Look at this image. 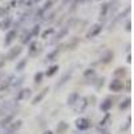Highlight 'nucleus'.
<instances>
[{
	"label": "nucleus",
	"mask_w": 134,
	"mask_h": 134,
	"mask_svg": "<svg viewBox=\"0 0 134 134\" xmlns=\"http://www.w3.org/2000/svg\"><path fill=\"white\" fill-rule=\"evenodd\" d=\"M74 124H75L76 130H78V131H81V133L87 131L88 129H91V126H93L91 119H90V118H87V117H78V118L75 119Z\"/></svg>",
	"instance_id": "1"
},
{
	"label": "nucleus",
	"mask_w": 134,
	"mask_h": 134,
	"mask_svg": "<svg viewBox=\"0 0 134 134\" xmlns=\"http://www.w3.org/2000/svg\"><path fill=\"white\" fill-rule=\"evenodd\" d=\"M102 31H103V24L102 23H95L86 32V39H88V40L94 39V38H97L99 35V34H102Z\"/></svg>",
	"instance_id": "2"
},
{
	"label": "nucleus",
	"mask_w": 134,
	"mask_h": 134,
	"mask_svg": "<svg viewBox=\"0 0 134 134\" xmlns=\"http://www.w3.org/2000/svg\"><path fill=\"white\" fill-rule=\"evenodd\" d=\"M18 36H19V31H18L16 28H9V30L5 32V36H4V40H3L4 47L11 46V44L16 40Z\"/></svg>",
	"instance_id": "3"
},
{
	"label": "nucleus",
	"mask_w": 134,
	"mask_h": 134,
	"mask_svg": "<svg viewBox=\"0 0 134 134\" xmlns=\"http://www.w3.org/2000/svg\"><path fill=\"white\" fill-rule=\"evenodd\" d=\"M32 97V90L30 87H20L18 93H16V97H15V102H21V100H27Z\"/></svg>",
	"instance_id": "4"
},
{
	"label": "nucleus",
	"mask_w": 134,
	"mask_h": 134,
	"mask_svg": "<svg viewBox=\"0 0 134 134\" xmlns=\"http://www.w3.org/2000/svg\"><path fill=\"white\" fill-rule=\"evenodd\" d=\"M90 106V103H88V98L87 97H79V99H78V102L72 106L74 110H75V113H85V110Z\"/></svg>",
	"instance_id": "5"
},
{
	"label": "nucleus",
	"mask_w": 134,
	"mask_h": 134,
	"mask_svg": "<svg viewBox=\"0 0 134 134\" xmlns=\"http://www.w3.org/2000/svg\"><path fill=\"white\" fill-rule=\"evenodd\" d=\"M21 126H23V121H21V119H14V121L4 129V130H5L4 134H16V133L21 129Z\"/></svg>",
	"instance_id": "6"
},
{
	"label": "nucleus",
	"mask_w": 134,
	"mask_h": 134,
	"mask_svg": "<svg viewBox=\"0 0 134 134\" xmlns=\"http://www.w3.org/2000/svg\"><path fill=\"white\" fill-rule=\"evenodd\" d=\"M109 90L111 93H115V94L121 93L124 90V82H122V79H119V78H113L109 83Z\"/></svg>",
	"instance_id": "7"
},
{
	"label": "nucleus",
	"mask_w": 134,
	"mask_h": 134,
	"mask_svg": "<svg viewBox=\"0 0 134 134\" xmlns=\"http://www.w3.org/2000/svg\"><path fill=\"white\" fill-rule=\"evenodd\" d=\"M21 52H23V47L21 46H14V47H11L8 50V52L5 55V59L9 60V62H12V60H15L16 58L20 57Z\"/></svg>",
	"instance_id": "8"
},
{
	"label": "nucleus",
	"mask_w": 134,
	"mask_h": 134,
	"mask_svg": "<svg viewBox=\"0 0 134 134\" xmlns=\"http://www.w3.org/2000/svg\"><path fill=\"white\" fill-rule=\"evenodd\" d=\"M62 50H63V43L62 44H57L55 46V48L54 50H51L47 55H46V62H55L58 59V57H59V54L62 52Z\"/></svg>",
	"instance_id": "9"
},
{
	"label": "nucleus",
	"mask_w": 134,
	"mask_h": 134,
	"mask_svg": "<svg viewBox=\"0 0 134 134\" xmlns=\"http://www.w3.org/2000/svg\"><path fill=\"white\" fill-rule=\"evenodd\" d=\"M14 119H15V109L11 110L9 113L4 114L3 117H0V129H5Z\"/></svg>",
	"instance_id": "10"
},
{
	"label": "nucleus",
	"mask_w": 134,
	"mask_h": 134,
	"mask_svg": "<svg viewBox=\"0 0 134 134\" xmlns=\"http://www.w3.org/2000/svg\"><path fill=\"white\" fill-rule=\"evenodd\" d=\"M69 31H70V27H69V26H66V27L60 28V31H59L58 34H55L54 38L50 40V44H58L60 40H63V39L67 36V34H69Z\"/></svg>",
	"instance_id": "11"
},
{
	"label": "nucleus",
	"mask_w": 134,
	"mask_h": 134,
	"mask_svg": "<svg viewBox=\"0 0 134 134\" xmlns=\"http://www.w3.org/2000/svg\"><path fill=\"white\" fill-rule=\"evenodd\" d=\"M114 106V98L113 97H106L102 102L99 103V110L106 113V111H110Z\"/></svg>",
	"instance_id": "12"
},
{
	"label": "nucleus",
	"mask_w": 134,
	"mask_h": 134,
	"mask_svg": "<svg viewBox=\"0 0 134 134\" xmlns=\"http://www.w3.org/2000/svg\"><path fill=\"white\" fill-rule=\"evenodd\" d=\"M113 59H114V51L106 50L102 55H100L99 63H100V64H110L111 62H113Z\"/></svg>",
	"instance_id": "13"
},
{
	"label": "nucleus",
	"mask_w": 134,
	"mask_h": 134,
	"mask_svg": "<svg viewBox=\"0 0 134 134\" xmlns=\"http://www.w3.org/2000/svg\"><path fill=\"white\" fill-rule=\"evenodd\" d=\"M71 76H72V70H70V71H66V72L60 76V79L57 82V85H55V88H60V87H63L64 85H67V83L70 82Z\"/></svg>",
	"instance_id": "14"
},
{
	"label": "nucleus",
	"mask_w": 134,
	"mask_h": 134,
	"mask_svg": "<svg viewBox=\"0 0 134 134\" xmlns=\"http://www.w3.org/2000/svg\"><path fill=\"white\" fill-rule=\"evenodd\" d=\"M48 91H50V87H44L43 90H40V91H39V93H38L35 97L32 98V102H31V105H34V106H35V105L40 103L42 100H43L44 98H46V95L48 94Z\"/></svg>",
	"instance_id": "15"
},
{
	"label": "nucleus",
	"mask_w": 134,
	"mask_h": 134,
	"mask_svg": "<svg viewBox=\"0 0 134 134\" xmlns=\"http://www.w3.org/2000/svg\"><path fill=\"white\" fill-rule=\"evenodd\" d=\"M27 46H28V57H36V55L40 52L39 44H38L36 40H31Z\"/></svg>",
	"instance_id": "16"
},
{
	"label": "nucleus",
	"mask_w": 134,
	"mask_h": 134,
	"mask_svg": "<svg viewBox=\"0 0 134 134\" xmlns=\"http://www.w3.org/2000/svg\"><path fill=\"white\" fill-rule=\"evenodd\" d=\"M15 107H16V105H15L14 102H9V100H7V102H4V103H2V105H0V117H3L4 114L9 113V111L14 110Z\"/></svg>",
	"instance_id": "17"
},
{
	"label": "nucleus",
	"mask_w": 134,
	"mask_h": 134,
	"mask_svg": "<svg viewBox=\"0 0 134 134\" xmlns=\"http://www.w3.org/2000/svg\"><path fill=\"white\" fill-rule=\"evenodd\" d=\"M81 94L78 93V91H72L70 93L69 95H67V99H66V105L69 106V107H72L76 102H78V99H79Z\"/></svg>",
	"instance_id": "18"
},
{
	"label": "nucleus",
	"mask_w": 134,
	"mask_h": 134,
	"mask_svg": "<svg viewBox=\"0 0 134 134\" xmlns=\"http://www.w3.org/2000/svg\"><path fill=\"white\" fill-rule=\"evenodd\" d=\"M70 129V125L67 124L66 121H59L57 124V127H55V133L57 134H66Z\"/></svg>",
	"instance_id": "19"
},
{
	"label": "nucleus",
	"mask_w": 134,
	"mask_h": 134,
	"mask_svg": "<svg viewBox=\"0 0 134 134\" xmlns=\"http://www.w3.org/2000/svg\"><path fill=\"white\" fill-rule=\"evenodd\" d=\"M14 79H15L14 75H8L7 78H4V79L0 81V91H4V90H7V88H9Z\"/></svg>",
	"instance_id": "20"
},
{
	"label": "nucleus",
	"mask_w": 134,
	"mask_h": 134,
	"mask_svg": "<svg viewBox=\"0 0 134 134\" xmlns=\"http://www.w3.org/2000/svg\"><path fill=\"white\" fill-rule=\"evenodd\" d=\"M110 122H111V114L109 113V111H106V113H105V115H103V118H102V119H100V121L98 122V126H97V129L109 127Z\"/></svg>",
	"instance_id": "21"
},
{
	"label": "nucleus",
	"mask_w": 134,
	"mask_h": 134,
	"mask_svg": "<svg viewBox=\"0 0 134 134\" xmlns=\"http://www.w3.org/2000/svg\"><path fill=\"white\" fill-rule=\"evenodd\" d=\"M12 26H14V19L11 16H5L4 20L0 23V28H2L3 31H8L9 28H12Z\"/></svg>",
	"instance_id": "22"
},
{
	"label": "nucleus",
	"mask_w": 134,
	"mask_h": 134,
	"mask_svg": "<svg viewBox=\"0 0 134 134\" xmlns=\"http://www.w3.org/2000/svg\"><path fill=\"white\" fill-rule=\"evenodd\" d=\"M20 43H21V46H26V44H28L31 40H32V35H31V32L30 31H27V30H24L23 31V34L20 35Z\"/></svg>",
	"instance_id": "23"
},
{
	"label": "nucleus",
	"mask_w": 134,
	"mask_h": 134,
	"mask_svg": "<svg viewBox=\"0 0 134 134\" xmlns=\"http://www.w3.org/2000/svg\"><path fill=\"white\" fill-rule=\"evenodd\" d=\"M130 106H131V98H130V97H127V98L122 99L121 102H119V105H118V109H119L121 111H125V110L130 109Z\"/></svg>",
	"instance_id": "24"
},
{
	"label": "nucleus",
	"mask_w": 134,
	"mask_h": 134,
	"mask_svg": "<svg viewBox=\"0 0 134 134\" xmlns=\"http://www.w3.org/2000/svg\"><path fill=\"white\" fill-rule=\"evenodd\" d=\"M58 71H59V64H51V66H48V69L46 70V72H44V76L51 78V76H54L55 74H57Z\"/></svg>",
	"instance_id": "25"
},
{
	"label": "nucleus",
	"mask_w": 134,
	"mask_h": 134,
	"mask_svg": "<svg viewBox=\"0 0 134 134\" xmlns=\"http://www.w3.org/2000/svg\"><path fill=\"white\" fill-rule=\"evenodd\" d=\"M27 64H28V58H23V59H20L18 63H16V66H15V71L16 72H21L26 67H27Z\"/></svg>",
	"instance_id": "26"
},
{
	"label": "nucleus",
	"mask_w": 134,
	"mask_h": 134,
	"mask_svg": "<svg viewBox=\"0 0 134 134\" xmlns=\"http://www.w3.org/2000/svg\"><path fill=\"white\" fill-rule=\"evenodd\" d=\"M78 43H79V39L78 38H72L69 43H63V48L64 50H75Z\"/></svg>",
	"instance_id": "27"
},
{
	"label": "nucleus",
	"mask_w": 134,
	"mask_h": 134,
	"mask_svg": "<svg viewBox=\"0 0 134 134\" xmlns=\"http://www.w3.org/2000/svg\"><path fill=\"white\" fill-rule=\"evenodd\" d=\"M95 75H97V71H95V69H93V67H88V69H86L83 71V78L86 81H90L91 78H94Z\"/></svg>",
	"instance_id": "28"
},
{
	"label": "nucleus",
	"mask_w": 134,
	"mask_h": 134,
	"mask_svg": "<svg viewBox=\"0 0 134 134\" xmlns=\"http://www.w3.org/2000/svg\"><path fill=\"white\" fill-rule=\"evenodd\" d=\"M127 71L125 67H118V69L114 70V78H119V79H124V78L126 76Z\"/></svg>",
	"instance_id": "29"
},
{
	"label": "nucleus",
	"mask_w": 134,
	"mask_h": 134,
	"mask_svg": "<svg viewBox=\"0 0 134 134\" xmlns=\"http://www.w3.org/2000/svg\"><path fill=\"white\" fill-rule=\"evenodd\" d=\"M109 3H103L102 5H100V8H99V16L100 18H107V15H109Z\"/></svg>",
	"instance_id": "30"
},
{
	"label": "nucleus",
	"mask_w": 134,
	"mask_h": 134,
	"mask_svg": "<svg viewBox=\"0 0 134 134\" xmlns=\"http://www.w3.org/2000/svg\"><path fill=\"white\" fill-rule=\"evenodd\" d=\"M44 79V72L43 71H36L35 75H34V85H40Z\"/></svg>",
	"instance_id": "31"
},
{
	"label": "nucleus",
	"mask_w": 134,
	"mask_h": 134,
	"mask_svg": "<svg viewBox=\"0 0 134 134\" xmlns=\"http://www.w3.org/2000/svg\"><path fill=\"white\" fill-rule=\"evenodd\" d=\"M30 32H31L32 38H38V36L40 35V32H42V27H40V24H34V27L30 30Z\"/></svg>",
	"instance_id": "32"
},
{
	"label": "nucleus",
	"mask_w": 134,
	"mask_h": 134,
	"mask_svg": "<svg viewBox=\"0 0 134 134\" xmlns=\"http://www.w3.org/2000/svg\"><path fill=\"white\" fill-rule=\"evenodd\" d=\"M23 83H24V76H20V78H16V79L12 81V85H11V87H14V88H20Z\"/></svg>",
	"instance_id": "33"
},
{
	"label": "nucleus",
	"mask_w": 134,
	"mask_h": 134,
	"mask_svg": "<svg viewBox=\"0 0 134 134\" xmlns=\"http://www.w3.org/2000/svg\"><path fill=\"white\" fill-rule=\"evenodd\" d=\"M55 34V28H52V27H50V28H47V30H44L43 32H40V36L43 38V39H47L48 36H51V35H54Z\"/></svg>",
	"instance_id": "34"
},
{
	"label": "nucleus",
	"mask_w": 134,
	"mask_h": 134,
	"mask_svg": "<svg viewBox=\"0 0 134 134\" xmlns=\"http://www.w3.org/2000/svg\"><path fill=\"white\" fill-rule=\"evenodd\" d=\"M52 3H54V2H52V0H47V2H46V3H44V4H43V7H42V9L44 11V12H47V11H48V9H50V8L52 7Z\"/></svg>",
	"instance_id": "35"
},
{
	"label": "nucleus",
	"mask_w": 134,
	"mask_h": 134,
	"mask_svg": "<svg viewBox=\"0 0 134 134\" xmlns=\"http://www.w3.org/2000/svg\"><path fill=\"white\" fill-rule=\"evenodd\" d=\"M130 126H131V117H129L127 118V122H126V125L125 126H121V131H126V130H129L130 129Z\"/></svg>",
	"instance_id": "36"
},
{
	"label": "nucleus",
	"mask_w": 134,
	"mask_h": 134,
	"mask_svg": "<svg viewBox=\"0 0 134 134\" xmlns=\"http://www.w3.org/2000/svg\"><path fill=\"white\" fill-rule=\"evenodd\" d=\"M124 90H126L127 93L131 91V79H127L126 83H124Z\"/></svg>",
	"instance_id": "37"
},
{
	"label": "nucleus",
	"mask_w": 134,
	"mask_h": 134,
	"mask_svg": "<svg viewBox=\"0 0 134 134\" xmlns=\"http://www.w3.org/2000/svg\"><path fill=\"white\" fill-rule=\"evenodd\" d=\"M7 15H8V8L0 7V18H5Z\"/></svg>",
	"instance_id": "38"
},
{
	"label": "nucleus",
	"mask_w": 134,
	"mask_h": 134,
	"mask_svg": "<svg viewBox=\"0 0 134 134\" xmlns=\"http://www.w3.org/2000/svg\"><path fill=\"white\" fill-rule=\"evenodd\" d=\"M98 131H99V134H111V133H110V130H109V127H103V129H98Z\"/></svg>",
	"instance_id": "39"
},
{
	"label": "nucleus",
	"mask_w": 134,
	"mask_h": 134,
	"mask_svg": "<svg viewBox=\"0 0 134 134\" xmlns=\"http://www.w3.org/2000/svg\"><path fill=\"white\" fill-rule=\"evenodd\" d=\"M125 30H126L127 32H130V31H131V20H127V21H126V24H125Z\"/></svg>",
	"instance_id": "40"
},
{
	"label": "nucleus",
	"mask_w": 134,
	"mask_h": 134,
	"mask_svg": "<svg viewBox=\"0 0 134 134\" xmlns=\"http://www.w3.org/2000/svg\"><path fill=\"white\" fill-rule=\"evenodd\" d=\"M126 62H127V63H131V54H130V52L127 54V57H126Z\"/></svg>",
	"instance_id": "41"
},
{
	"label": "nucleus",
	"mask_w": 134,
	"mask_h": 134,
	"mask_svg": "<svg viewBox=\"0 0 134 134\" xmlns=\"http://www.w3.org/2000/svg\"><path fill=\"white\" fill-rule=\"evenodd\" d=\"M42 134H54V131L52 130H44Z\"/></svg>",
	"instance_id": "42"
},
{
	"label": "nucleus",
	"mask_w": 134,
	"mask_h": 134,
	"mask_svg": "<svg viewBox=\"0 0 134 134\" xmlns=\"http://www.w3.org/2000/svg\"><path fill=\"white\" fill-rule=\"evenodd\" d=\"M0 2H2V0H0Z\"/></svg>",
	"instance_id": "43"
}]
</instances>
